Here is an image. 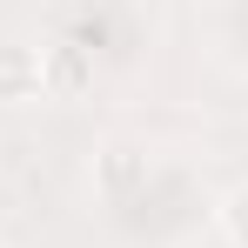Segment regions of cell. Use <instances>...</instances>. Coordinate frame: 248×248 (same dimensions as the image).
I'll return each mask as SVG.
<instances>
[{
    "label": "cell",
    "mask_w": 248,
    "mask_h": 248,
    "mask_svg": "<svg viewBox=\"0 0 248 248\" xmlns=\"http://www.w3.org/2000/svg\"><path fill=\"white\" fill-rule=\"evenodd\" d=\"M41 74H47V94L54 101H74V94L94 87V54L81 41H54V47H41Z\"/></svg>",
    "instance_id": "obj_2"
},
{
    "label": "cell",
    "mask_w": 248,
    "mask_h": 248,
    "mask_svg": "<svg viewBox=\"0 0 248 248\" xmlns=\"http://www.w3.org/2000/svg\"><path fill=\"white\" fill-rule=\"evenodd\" d=\"M134 174H148V155H141V148H127V141H114V148L101 155V188H108V195H127V188H134Z\"/></svg>",
    "instance_id": "obj_3"
},
{
    "label": "cell",
    "mask_w": 248,
    "mask_h": 248,
    "mask_svg": "<svg viewBox=\"0 0 248 248\" xmlns=\"http://www.w3.org/2000/svg\"><path fill=\"white\" fill-rule=\"evenodd\" d=\"M47 94V74H41V47L27 41H0V101L7 108H27Z\"/></svg>",
    "instance_id": "obj_1"
},
{
    "label": "cell",
    "mask_w": 248,
    "mask_h": 248,
    "mask_svg": "<svg viewBox=\"0 0 248 248\" xmlns=\"http://www.w3.org/2000/svg\"><path fill=\"white\" fill-rule=\"evenodd\" d=\"M221 235H228L235 248H248V181L228 188V202H221Z\"/></svg>",
    "instance_id": "obj_4"
}]
</instances>
